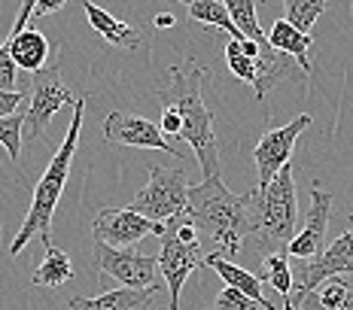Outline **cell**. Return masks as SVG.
I'll return each mask as SVG.
<instances>
[{
  "label": "cell",
  "mask_w": 353,
  "mask_h": 310,
  "mask_svg": "<svg viewBox=\"0 0 353 310\" xmlns=\"http://www.w3.org/2000/svg\"><path fill=\"white\" fill-rule=\"evenodd\" d=\"M174 16L171 12H161V16H156V28H174Z\"/></svg>",
  "instance_id": "31"
},
{
  "label": "cell",
  "mask_w": 353,
  "mask_h": 310,
  "mask_svg": "<svg viewBox=\"0 0 353 310\" xmlns=\"http://www.w3.org/2000/svg\"><path fill=\"white\" fill-rule=\"evenodd\" d=\"M16 76H19V68L12 64L10 49L3 43L0 46V92H16Z\"/></svg>",
  "instance_id": "27"
},
{
  "label": "cell",
  "mask_w": 353,
  "mask_h": 310,
  "mask_svg": "<svg viewBox=\"0 0 353 310\" xmlns=\"http://www.w3.org/2000/svg\"><path fill=\"white\" fill-rule=\"evenodd\" d=\"M250 213H253V238L262 243L286 247L299 225V201L292 165H283L265 189H250Z\"/></svg>",
  "instance_id": "4"
},
{
  "label": "cell",
  "mask_w": 353,
  "mask_h": 310,
  "mask_svg": "<svg viewBox=\"0 0 353 310\" xmlns=\"http://www.w3.org/2000/svg\"><path fill=\"white\" fill-rule=\"evenodd\" d=\"M165 231L161 223H152V219L141 216L134 210H119V207H101L92 219V234L98 243H107V247H116V249H131L134 243H141L143 238L150 234H159Z\"/></svg>",
  "instance_id": "9"
},
{
  "label": "cell",
  "mask_w": 353,
  "mask_h": 310,
  "mask_svg": "<svg viewBox=\"0 0 353 310\" xmlns=\"http://www.w3.org/2000/svg\"><path fill=\"white\" fill-rule=\"evenodd\" d=\"M225 64H229V70L241 79V83L253 85V79H256V58H247L244 52H241L238 40L225 43Z\"/></svg>",
  "instance_id": "25"
},
{
  "label": "cell",
  "mask_w": 353,
  "mask_h": 310,
  "mask_svg": "<svg viewBox=\"0 0 353 310\" xmlns=\"http://www.w3.org/2000/svg\"><path fill=\"white\" fill-rule=\"evenodd\" d=\"M189 207V180L183 167H161L150 165V183L137 192L128 210L141 213L152 223L165 225L168 219L186 213Z\"/></svg>",
  "instance_id": "5"
},
{
  "label": "cell",
  "mask_w": 353,
  "mask_h": 310,
  "mask_svg": "<svg viewBox=\"0 0 353 310\" xmlns=\"http://www.w3.org/2000/svg\"><path fill=\"white\" fill-rule=\"evenodd\" d=\"M104 137L110 143H119V146H134V149H161V152H171L174 158L183 161V155L176 146L168 143V137L159 131L156 122L143 119V116H131V113H113L104 119Z\"/></svg>",
  "instance_id": "12"
},
{
  "label": "cell",
  "mask_w": 353,
  "mask_h": 310,
  "mask_svg": "<svg viewBox=\"0 0 353 310\" xmlns=\"http://www.w3.org/2000/svg\"><path fill=\"white\" fill-rule=\"evenodd\" d=\"M335 310H353V286H350L347 292H344V298L338 301V307H335Z\"/></svg>",
  "instance_id": "30"
},
{
  "label": "cell",
  "mask_w": 353,
  "mask_h": 310,
  "mask_svg": "<svg viewBox=\"0 0 353 310\" xmlns=\"http://www.w3.org/2000/svg\"><path fill=\"white\" fill-rule=\"evenodd\" d=\"M83 116H85V98H77L73 101V122L68 128V137L61 140L58 152L52 155V161H49L46 174L37 183L31 210H28L19 234L10 243V256H19L34 238H40L43 247H52V216H55L58 201H61V192L68 186L73 152H77V143H79V128H83Z\"/></svg>",
  "instance_id": "3"
},
{
  "label": "cell",
  "mask_w": 353,
  "mask_h": 310,
  "mask_svg": "<svg viewBox=\"0 0 353 310\" xmlns=\"http://www.w3.org/2000/svg\"><path fill=\"white\" fill-rule=\"evenodd\" d=\"M189 223L195 231H204L216 243V253L234 256L244 247V238L253 234V213H250V192L234 195L225 189L223 176H208L198 186H189Z\"/></svg>",
  "instance_id": "2"
},
{
  "label": "cell",
  "mask_w": 353,
  "mask_h": 310,
  "mask_svg": "<svg viewBox=\"0 0 353 310\" xmlns=\"http://www.w3.org/2000/svg\"><path fill=\"white\" fill-rule=\"evenodd\" d=\"M180 3H186V6H192V3H195V0H180Z\"/></svg>",
  "instance_id": "32"
},
{
  "label": "cell",
  "mask_w": 353,
  "mask_h": 310,
  "mask_svg": "<svg viewBox=\"0 0 353 310\" xmlns=\"http://www.w3.org/2000/svg\"><path fill=\"white\" fill-rule=\"evenodd\" d=\"M21 103H25V94L21 92H0V119H3V116H12Z\"/></svg>",
  "instance_id": "29"
},
{
  "label": "cell",
  "mask_w": 353,
  "mask_h": 310,
  "mask_svg": "<svg viewBox=\"0 0 353 310\" xmlns=\"http://www.w3.org/2000/svg\"><path fill=\"white\" fill-rule=\"evenodd\" d=\"M6 49H10L12 64L21 70H43L49 58V40L37 28H25V31H10L6 37Z\"/></svg>",
  "instance_id": "16"
},
{
  "label": "cell",
  "mask_w": 353,
  "mask_h": 310,
  "mask_svg": "<svg viewBox=\"0 0 353 310\" xmlns=\"http://www.w3.org/2000/svg\"><path fill=\"white\" fill-rule=\"evenodd\" d=\"M204 265L216 271V274L223 277V283L229 286V289H238L241 295L253 298L262 310H277L268 298H265V292H262V280L256 277L253 271H247V268H241V265L229 262V258H225L223 253H208V256H204Z\"/></svg>",
  "instance_id": "15"
},
{
  "label": "cell",
  "mask_w": 353,
  "mask_h": 310,
  "mask_svg": "<svg viewBox=\"0 0 353 310\" xmlns=\"http://www.w3.org/2000/svg\"><path fill=\"white\" fill-rule=\"evenodd\" d=\"M219 3L225 6L232 25L238 28V34L244 37V40H253L256 46H265V43H268L259 19H256V0H219Z\"/></svg>",
  "instance_id": "20"
},
{
  "label": "cell",
  "mask_w": 353,
  "mask_h": 310,
  "mask_svg": "<svg viewBox=\"0 0 353 310\" xmlns=\"http://www.w3.org/2000/svg\"><path fill=\"white\" fill-rule=\"evenodd\" d=\"M213 310H262V307L256 304L253 298L241 295L238 289H229V286H225V289L213 298Z\"/></svg>",
  "instance_id": "26"
},
{
  "label": "cell",
  "mask_w": 353,
  "mask_h": 310,
  "mask_svg": "<svg viewBox=\"0 0 353 310\" xmlns=\"http://www.w3.org/2000/svg\"><path fill=\"white\" fill-rule=\"evenodd\" d=\"M265 40H268V46L274 52H281V55H286V58H296L299 68L311 76V70H314L311 68V34H301L290 25V21L277 19L274 28L265 34Z\"/></svg>",
  "instance_id": "18"
},
{
  "label": "cell",
  "mask_w": 353,
  "mask_h": 310,
  "mask_svg": "<svg viewBox=\"0 0 353 310\" xmlns=\"http://www.w3.org/2000/svg\"><path fill=\"white\" fill-rule=\"evenodd\" d=\"M329 210H332V195L323 192L320 186L311 189V210H307L305 228L296 231L286 243V253L292 258H317L326 249L329 234Z\"/></svg>",
  "instance_id": "13"
},
{
  "label": "cell",
  "mask_w": 353,
  "mask_h": 310,
  "mask_svg": "<svg viewBox=\"0 0 353 310\" xmlns=\"http://www.w3.org/2000/svg\"><path fill=\"white\" fill-rule=\"evenodd\" d=\"M262 286L274 289L281 298L286 301L292 292V265L286 262L283 253H265L262 258Z\"/></svg>",
  "instance_id": "21"
},
{
  "label": "cell",
  "mask_w": 353,
  "mask_h": 310,
  "mask_svg": "<svg viewBox=\"0 0 353 310\" xmlns=\"http://www.w3.org/2000/svg\"><path fill=\"white\" fill-rule=\"evenodd\" d=\"M341 274H353V216H350V225L344 228L317 258H296V268H292V292H290V298L283 301V310L292 307L301 295L311 292L323 280L341 277Z\"/></svg>",
  "instance_id": "6"
},
{
  "label": "cell",
  "mask_w": 353,
  "mask_h": 310,
  "mask_svg": "<svg viewBox=\"0 0 353 310\" xmlns=\"http://www.w3.org/2000/svg\"><path fill=\"white\" fill-rule=\"evenodd\" d=\"M159 131L165 137H180V116L174 113L171 107H161V122H159Z\"/></svg>",
  "instance_id": "28"
},
{
  "label": "cell",
  "mask_w": 353,
  "mask_h": 310,
  "mask_svg": "<svg viewBox=\"0 0 353 310\" xmlns=\"http://www.w3.org/2000/svg\"><path fill=\"white\" fill-rule=\"evenodd\" d=\"M34 286H43V289H58L68 280H73V265L70 256L58 247H46V258L40 262V268L34 271Z\"/></svg>",
  "instance_id": "19"
},
{
  "label": "cell",
  "mask_w": 353,
  "mask_h": 310,
  "mask_svg": "<svg viewBox=\"0 0 353 310\" xmlns=\"http://www.w3.org/2000/svg\"><path fill=\"white\" fill-rule=\"evenodd\" d=\"M204 68L195 58H186L183 64L171 68V85L156 92L161 107H171L180 116V137L195 149V158L208 176H219V140L213 131V113L201 94Z\"/></svg>",
  "instance_id": "1"
},
{
  "label": "cell",
  "mask_w": 353,
  "mask_h": 310,
  "mask_svg": "<svg viewBox=\"0 0 353 310\" xmlns=\"http://www.w3.org/2000/svg\"><path fill=\"white\" fill-rule=\"evenodd\" d=\"M21 128H25V113H12L0 119V146L10 152L12 161L21 155Z\"/></svg>",
  "instance_id": "24"
},
{
  "label": "cell",
  "mask_w": 353,
  "mask_h": 310,
  "mask_svg": "<svg viewBox=\"0 0 353 310\" xmlns=\"http://www.w3.org/2000/svg\"><path fill=\"white\" fill-rule=\"evenodd\" d=\"M323 10H326V0H283V21H290L301 34H311Z\"/></svg>",
  "instance_id": "23"
},
{
  "label": "cell",
  "mask_w": 353,
  "mask_h": 310,
  "mask_svg": "<svg viewBox=\"0 0 353 310\" xmlns=\"http://www.w3.org/2000/svg\"><path fill=\"white\" fill-rule=\"evenodd\" d=\"M94 262H98L101 274H110L113 280H119L122 286L128 289H146V286H159V265L156 256H143L137 253L134 247L131 249H116L107 247V243L94 240Z\"/></svg>",
  "instance_id": "11"
},
{
  "label": "cell",
  "mask_w": 353,
  "mask_h": 310,
  "mask_svg": "<svg viewBox=\"0 0 353 310\" xmlns=\"http://www.w3.org/2000/svg\"><path fill=\"white\" fill-rule=\"evenodd\" d=\"M159 238H161V253L156 258V265H159V274L165 277V283H168V295H171L168 310H180V292H183V286H186L189 274H192L195 268H204V249L198 240L176 238L171 223H165V231H161Z\"/></svg>",
  "instance_id": "7"
},
{
  "label": "cell",
  "mask_w": 353,
  "mask_h": 310,
  "mask_svg": "<svg viewBox=\"0 0 353 310\" xmlns=\"http://www.w3.org/2000/svg\"><path fill=\"white\" fill-rule=\"evenodd\" d=\"M73 92L64 85L61 70L58 68H43L34 73L31 79V107L25 113V125H28V137L37 140L46 134L49 122L61 107H73Z\"/></svg>",
  "instance_id": "8"
},
{
  "label": "cell",
  "mask_w": 353,
  "mask_h": 310,
  "mask_svg": "<svg viewBox=\"0 0 353 310\" xmlns=\"http://www.w3.org/2000/svg\"><path fill=\"white\" fill-rule=\"evenodd\" d=\"M305 128H311V116L301 113L290 125L271 128L259 137V143H256V149H253V165H256V174H259L256 189H265L277 176V171H281L283 165H290V155H292V149H296V140L301 137Z\"/></svg>",
  "instance_id": "10"
},
{
  "label": "cell",
  "mask_w": 353,
  "mask_h": 310,
  "mask_svg": "<svg viewBox=\"0 0 353 310\" xmlns=\"http://www.w3.org/2000/svg\"><path fill=\"white\" fill-rule=\"evenodd\" d=\"M83 10L88 16V25L104 37L110 46H119V49H137V46H141V31H137V28H131L128 21L110 16L107 10H101V6L92 3V0H83Z\"/></svg>",
  "instance_id": "17"
},
{
  "label": "cell",
  "mask_w": 353,
  "mask_h": 310,
  "mask_svg": "<svg viewBox=\"0 0 353 310\" xmlns=\"http://www.w3.org/2000/svg\"><path fill=\"white\" fill-rule=\"evenodd\" d=\"M161 286H146V289H110L98 298H70V310H159L156 298H159Z\"/></svg>",
  "instance_id": "14"
},
{
  "label": "cell",
  "mask_w": 353,
  "mask_h": 310,
  "mask_svg": "<svg viewBox=\"0 0 353 310\" xmlns=\"http://www.w3.org/2000/svg\"><path fill=\"white\" fill-rule=\"evenodd\" d=\"M189 19L198 21V25L219 28V31H223V34H229L232 40H244V37L238 34V28L232 25L229 12H225V6L219 3V0H195V3L189 6Z\"/></svg>",
  "instance_id": "22"
}]
</instances>
